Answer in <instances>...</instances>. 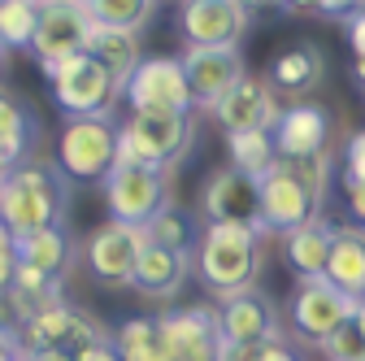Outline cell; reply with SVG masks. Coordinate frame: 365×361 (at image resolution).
<instances>
[{
	"label": "cell",
	"instance_id": "obj_1",
	"mask_svg": "<svg viewBox=\"0 0 365 361\" xmlns=\"http://www.w3.org/2000/svg\"><path fill=\"white\" fill-rule=\"evenodd\" d=\"M331 192V153L313 161H274L257 178L261 196V235H292L322 218Z\"/></svg>",
	"mask_w": 365,
	"mask_h": 361
},
{
	"label": "cell",
	"instance_id": "obj_2",
	"mask_svg": "<svg viewBox=\"0 0 365 361\" xmlns=\"http://www.w3.org/2000/svg\"><path fill=\"white\" fill-rule=\"evenodd\" d=\"M70 196L74 183L57 170V161L26 157L0 178V222L9 227L14 240L35 235L43 227H61L70 218Z\"/></svg>",
	"mask_w": 365,
	"mask_h": 361
},
{
	"label": "cell",
	"instance_id": "obj_3",
	"mask_svg": "<svg viewBox=\"0 0 365 361\" xmlns=\"http://www.w3.org/2000/svg\"><path fill=\"white\" fill-rule=\"evenodd\" d=\"M265 235L257 227H205L196 244V275L200 283L226 300L257 288L261 265H265Z\"/></svg>",
	"mask_w": 365,
	"mask_h": 361
},
{
	"label": "cell",
	"instance_id": "obj_4",
	"mask_svg": "<svg viewBox=\"0 0 365 361\" xmlns=\"http://www.w3.org/2000/svg\"><path fill=\"white\" fill-rule=\"evenodd\" d=\"M196 144L192 113H130L118 126V161L170 174Z\"/></svg>",
	"mask_w": 365,
	"mask_h": 361
},
{
	"label": "cell",
	"instance_id": "obj_5",
	"mask_svg": "<svg viewBox=\"0 0 365 361\" xmlns=\"http://www.w3.org/2000/svg\"><path fill=\"white\" fill-rule=\"evenodd\" d=\"M118 166L113 118H70L57 135V170L70 183H105Z\"/></svg>",
	"mask_w": 365,
	"mask_h": 361
},
{
	"label": "cell",
	"instance_id": "obj_6",
	"mask_svg": "<svg viewBox=\"0 0 365 361\" xmlns=\"http://www.w3.org/2000/svg\"><path fill=\"white\" fill-rule=\"evenodd\" d=\"M43 78H48L53 101L66 113V122L70 118H113V109L122 105V87L87 53H78V57H70L61 66H48Z\"/></svg>",
	"mask_w": 365,
	"mask_h": 361
},
{
	"label": "cell",
	"instance_id": "obj_7",
	"mask_svg": "<svg viewBox=\"0 0 365 361\" xmlns=\"http://www.w3.org/2000/svg\"><path fill=\"white\" fill-rule=\"evenodd\" d=\"M101 188H105L109 222H122V227H135V231H144L165 205H174L170 200V174L144 170V166H126V161H118L109 170V178Z\"/></svg>",
	"mask_w": 365,
	"mask_h": 361
},
{
	"label": "cell",
	"instance_id": "obj_8",
	"mask_svg": "<svg viewBox=\"0 0 365 361\" xmlns=\"http://www.w3.org/2000/svg\"><path fill=\"white\" fill-rule=\"evenodd\" d=\"M105 335H109L105 322L91 309H83L74 300H61V305L35 313L31 322L18 327V357H31V352H78L83 344L105 340Z\"/></svg>",
	"mask_w": 365,
	"mask_h": 361
},
{
	"label": "cell",
	"instance_id": "obj_9",
	"mask_svg": "<svg viewBox=\"0 0 365 361\" xmlns=\"http://www.w3.org/2000/svg\"><path fill=\"white\" fill-rule=\"evenodd\" d=\"M130 113H192V92L178 57H144L122 87Z\"/></svg>",
	"mask_w": 365,
	"mask_h": 361
},
{
	"label": "cell",
	"instance_id": "obj_10",
	"mask_svg": "<svg viewBox=\"0 0 365 361\" xmlns=\"http://www.w3.org/2000/svg\"><path fill=\"white\" fill-rule=\"evenodd\" d=\"M252 26V9L244 0H187L178 5V31L187 49H240Z\"/></svg>",
	"mask_w": 365,
	"mask_h": 361
},
{
	"label": "cell",
	"instance_id": "obj_11",
	"mask_svg": "<svg viewBox=\"0 0 365 361\" xmlns=\"http://www.w3.org/2000/svg\"><path fill=\"white\" fill-rule=\"evenodd\" d=\"M87 39H91V18L83 5L74 0H57V5H39V22L31 35V57L39 61V70L61 66L78 53H87Z\"/></svg>",
	"mask_w": 365,
	"mask_h": 361
},
{
	"label": "cell",
	"instance_id": "obj_12",
	"mask_svg": "<svg viewBox=\"0 0 365 361\" xmlns=\"http://www.w3.org/2000/svg\"><path fill=\"white\" fill-rule=\"evenodd\" d=\"M161 340L170 361H222V322H217V305H178L161 313Z\"/></svg>",
	"mask_w": 365,
	"mask_h": 361
},
{
	"label": "cell",
	"instance_id": "obj_13",
	"mask_svg": "<svg viewBox=\"0 0 365 361\" xmlns=\"http://www.w3.org/2000/svg\"><path fill=\"white\" fill-rule=\"evenodd\" d=\"M148 248L144 231L135 227H122V222H101L96 231L87 235L83 244V261H87V275L96 279L101 288H130V275H135V261Z\"/></svg>",
	"mask_w": 365,
	"mask_h": 361
},
{
	"label": "cell",
	"instance_id": "obj_14",
	"mask_svg": "<svg viewBox=\"0 0 365 361\" xmlns=\"http://www.w3.org/2000/svg\"><path fill=\"white\" fill-rule=\"evenodd\" d=\"M200 222L205 227H257L261 231V196H257V178L217 166L205 178L200 192Z\"/></svg>",
	"mask_w": 365,
	"mask_h": 361
},
{
	"label": "cell",
	"instance_id": "obj_15",
	"mask_svg": "<svg viewBox=\"0 0 365 361\" xmlns=\"http://www.w3.org/2000/svg\"><path fill=\"white\" fill-rule=\"evenodd\" d=\"M352 313H356V300H348L344 292H335L327 279H313V283H300L296 288V300H292V331L313 344V348H322L344 322H352Z\"/></svg>",
	"mask_w": 365,
	"mask_h": 361
},
{
	"label": "cell",
	"instance_id": "obj_16",
	"mask_svg": "<svg viewBox=\"0 0 365 361\" xmlns=\"http://www.w3.org/2000/svg\"><path fill=\"white\" fill-rule=\"evenodd\" d=\"M178 66H182V78H187L192 105H200V109H213L248 74L240 49H187L178 57Z\"/></svg>",
	"mask_w": 365,
	"mask_h": 361
},
{
	"label": "cell",
	"instance_id": "obj_17",
	"mask_svg": "<svg viewBox=\"0 0 365 361\" xmlns=\"http://www.w3.org/2000/svg\"><path fill=\"white\" fill-rule=\"evenodd\" d=\"M269 144H274V157L283 161H313L331 153V118L327 109L317 105H287L279 109V122L269 126Z\"/></svg>",
	"mask_w": 365,
	"mask_h": 361
},
{
	"label": "cell",
	"instance_id": "obj_18",
	"mask_svg": "<svg viewBox=\"0 0 365 361\" xmlns=\"http://www.w3.org/2000/svg\"><path fill=\"white\" fill-rule=\"evenodd\" d=\"M217 322L226 344H265V340H283V318L261 288H248L240 296H226L217 305Z\"/></svg>",
	"mask_w": 365,
	"mask_h": 361
},
{
	"label": "cell",
	"instance_id": "obj_19",
	"mask_svg": "<svg viewBox=\"0 0 365 361\" xmlns=\"http://www.w3.org/2000/svg\"><path fill=\"white\" fill-rule=\"evenodd\" d=\"M209 113L217 118V126L226 135H248V131H265L269 135V126L279 122V101H274V87L265 78L244 74Z\"/></svg>",
	"mask_w": 365,
	"mask_h": 361
},
{
	"label": "cell",
	"instance_id": "obj_20",
	"mask_svg": "<svg viewBox=\"0 0 365 361\" xmlns=\"http://www.w3.org/2000/svg\"><path fill=\"white\" fill-rule=\"evenodd\" d=\"M78 257H83V244L70 231V222H61V227H43V231L18 240V265L35 270V275H43V279H61L66 283V275L78 265Z\"/></svg>",
	"mask_w": 365,
	"mask_h": 361
},
{
	"label": "cell",
	"instance_id": "obj_21",
	"mask_svg": "<svg viewBox=\"0 0 365 361\" xmlns=\"http://www.w3.org/2000/svg\"><path fill=\"white\" fill-rule=\"evenodd\" d=\"M39 131L43 126H39V113L31 109V101L0 83V174L22 166L26 157H35Z\"/></svg>",
	"mask_w": 365,
	"mask_h": 361
},
{
	"label": "cell",
	"instance_id": "obj_22",
	"mask_svg": "<svg viewBox=\"0 0 365 361\" xmlns=\"http://www.w3.org/2000/svg\"><path fill=\"white\" fill-rule=\"evenodd\" d=\"M192 279V257H178V253H165V248H144L140 261H135V275H130V288L148 296V300H174Z\"/></svg>",
	"mask_w": 365,
	"mask_h": 361
},
{
	"label": "cell",
	"instance_id": "obj_23",
	"mask_svg": "<svg viewBox=\"0 0 365 361\" xmlns=\"http://www.w3.org/2000/svg\"><path fill=\"white\" fill-rule=\"evenodd\" d=\"M331 244H335V222L331 218H317L309 227L283 235V257H287V270L300 279V283H313L327 275V261H331Z\"/></svg>",
	"mask_w": 365,
	"mask_h": 361
},
{
	"label": "cell",
	"instance_id": "obj_24",
	"mask_svg": "<svg viewBox=\"0 0 365 361\" xmlns=\"http://www.w3.org/2000/svg\"><path fill=\"white\" fill-rule=\"evenodd\" d=\"M327 78V53L317 44H287V49L269 61V87H283L292 96H309L313 87Z\"/></svg>",
	"mask_w": 365,
	"mask_h": 361
},
{
	"label": "cell",
	"instance_id": "obj_25",
	"mask_svg": "<svg viewBox=\"0 0 365 361\" xmlns=\"http://www.w3.org/2000/svg\"><path fill=\"white\" fill-rule=\"evenodd\" d=\"M322 279L348 300H365V231L361 227H335V244H331V261Z\"/></svg>",
	"mask_w": 365,
	"mask_h": 361
},
{
	"label": "cell",
	"instance_id": "obj_26",
	"mask_svg": "<svg viewBox=\"0 0 365 361\" xmlns=\"http://www.w3.org/2000/svg\"><path fill=\"white\" fill-rule=\"evenodd\" d=\"M87 57L96 61L118 87H126V78L135 74V66L144 61V39L140 35H122V31H105V26H91Z\"/></svg>",
	"mask_w": 365,
	"mask_h": 361
},
{
	"label": "cell",
	"instance_id": "obj_27",
	"mask_svg": "<svg viewBox=\"0 0 365 361\" xmlns=\"http://www.w3.org/2000/svg\"><path fill=\"white\" fill-rule=\"evenodd\" d=\"M200 231H205V222H200L192 209L165 205V209L148 222V227H144V240H148L153 248H165V253H178V257H196Z\"/></svg>",
	"mask_w": 365,
	"mask_h": 361
},
{
	"label": "cell",
	"instance_id": "obj_28",
	"mask_svg": "<svg viewBox=\"0 0 365 361\" xmlns=\"http://www.w3.org/2000/svg\"><path fill=\"white\" fill-rule=\"evenodd\" d=\"M5 300H9V309H14V322L22 327V322L35 318V313L61 305V300H66V283H61V279H43V275H35V270H22V265H18L14 288H9Z\"/></svg>",
	"mask_w": 365,
	"mask_h": 361
},
{
	"label": "cell",
	"instance_id": "obj_29",
	"mask_svg": "<svg viewBox=\"0 0 365 361\" xmlns=\"http://www.w3.org/2000/svg\"><path fill=\"white\" fill-rule=\"evenodd\" d=\"M87 18L91 26H105V31H122V35H140L157 22V0H87Z\"/></svg>",
	"mask_w": 365,
	"mask_h": 361
},
{
	"label": "cell",
	"instance_id": "obj_30",
	"mask_svg": "<svg viewBox=\"0 0 365 361\" xmlns=\"http://www.w3.org/2000/svg\"><path fill=\"white\" fill-rule=\"evenodd\" d=\"M113 348H118L122 361H170L157 318H130V322H122V331L113 335Z\"/></svg>",
	"mask_w": 365,
	"mask_h": 361
},
{
	"label": "cell",
	"instance_id": "obj_31",
	"mask_svg": "<svg viewBox=\"0 0 365 361\" xmlns=\"http://www.w3.org/2000/svg\"><path fill=\"white\" fill-rule=\"evenodd\" d=\"M226 157H231V170L248 174V178H261L274 161V144L265 131H248V135H226Z\"/></svg>",
	"mask_w": 365,
	"mask_h": 361
},
{
	"label": "cell",
	"instance_id": "obj_32",
	"mask_svg": "<svg viewBox=\"0 0 365 361\" xmlns=\"http://www.w3.org/2000/svg\"><path fill=\"white\" fill-rule=\"evenodd\" d=\"M35 22H39V5H35V0H0V49H5V53L31 49Z\"/></svg>",
	"mask_w": 365,
	"mask_h": 361
},
{
	"label": "cell",
	"instance_id": "obj_33",
	"mask_svg": "<svg viewBox=\"0 0 365 361\" xmlns=\"http://www.w3.org/2000/svg\"><path fill=\"white\" fill-rule=\"evenodd\" d=\"M322 352H327L331 361H365V335H361L352 322H344V327L322 344Z\"/></svg>",
	"mask_w": 365,
	"mask_h": 361
},
{
	"label": "cell",
	"instance_id": "obj_34",
	"mask_svg": "<svg viewBox=\"0 0 365 361\" xmlns=\"http://www.w3.org/2000/svg\"><path fill=\"white\" fill-rule=\"evenodd\" d=\"M339 178L365 183V131H352L344 144V161H339Z\"/></svg>",
	"mask_w": 365,
	"mask_h": 361
},
{
	"label": "cell",
	"instance_id": "obj_35",
	"mask_svg": "<svg viewBox=\"0 0 365 361\" xmlns=\"http://www.w3.org/2000/svg\"><path fill=\"white\" fill-rule=\"evenodd\" d=\"M344 31H348V44H352L356 61H365V5H352V14L344 18Z\"/></svg>",
	"mask_w": 365,
	"mask_h": 361
},
{
	"label": "cell",
	"instance_id": "obj_36",
	"mask_svg": "<svg viewBox=\"0 0 365 361\" xmlns=\"http://www.w3.org/2000/svg\"><path fill=\"white\" fill-rule=\"evenodd\" d=\"M339 188H344V200H348V213L356 218L352 227L365 231V183H352V178H339Z\"/></svg>",
	"mask_w": 365,
	"mask_h": 361
},
{
	"label": "cell",
	"instance_id": "obj_37",
	"mask_svg": "<svg viewBox=\"0 0 365 361\" xmlns=\"http://www.w3.org/2000/svg\"><path fill=\"white\" fill-rule=\"evenodd\" d=\"M74 361H122L118 357V348H113V335H105V340H91V344H83L78 352H70Z\"/></svg>",
	"mask_w": 365,
	"mask_h": 361
},
{
	"label": "cell",
	"instance_id": "obj_38",
	"mask_svg": "<svg viewBox=\"0 0 365 361\" xmlns=\"http://www.w3.org/2000/svg\"><path fill=\"white\" fill-rule=\"evenodd\" d=\"M261 361H304V357L287 340H269V344H261Z\"/></svg>",
	"mask_w": 365,
	"mask_h": 361
},
{
	"label": "cell",
	"instance_id": "obj_39",
	"mask_svg": "<svg viewBox=\"0 0 365 361\" xmlns=\"http://www.w3.org/2000/svg\"><path fill=\"white\" fill-rule=\"evenodd\" d=\"M222 361H261V344H226L222 348Z\"/></svg>",
	"mask_w": 365,
	"mask_h": 361
},
{
	"label": "cell",
	"instance_id": "obj_40",
	"mask_svg": "<svg viewBox=\"0 0 365 361\" xmlns=\"http://www.w3.org/2000/svg\"><path fill=\"white\" fill-rule=\"evenodd\" d=\"M0 265H18V240L9 235L5 222H0Z\"/></svg>",
	"mask_w": 365,
	"mask_h": 361
},
{
	"label": "cell",
	"instance_id": "obj_41",
	"mask_svg": "<svg viewBox=\"0 0 365 361\" xmlns=\"http://www.w3.org/2000/svg\"><path fill=\"white\" fill-rule=\"evenodd\" d=\"M0 361H18V331L0 327Z\"/></svg>",
	"mask_w": 365,
	"mask_h": 361
},
{
	"label": "cell",
	"instance_id": "obj_42",
	"mask_svg": "<svg viewBox=\"0 0 365 361\" xmlns=\"http://www.w3.org/2000/svg\"><path fill=\"white\" fill-rule=\"evenodd\" d=\"M14 275H18V265H0V296H9V288H14Z\"/></svg>",
	"mask_w": 365,
	"mask_h": 361
},
{
	"label": "cell",
	"instance_id": "obj_43",
	"mask_svg": "<svg viewBox=\"0 0 365 361\" xmlns=\"http://www.w3.org/2000/svg\"><path fill=\"white\" fill-rule=\"evenodd\" d=\"M18 361H74L70 352H31V357H18Z\"/></svg>",
	"mask_w": 365,
	"mask_h": 361
},
{
	"label": "cell",
	"instance_id": "obj_44",
	"mask_svg": "<svg viewBox=\"0 0 365 361\" xmlns=\"http://www.w3.org/2000/svg\"><path fill=\"white\" fill-rule=\"evenodd\" d=\"M352 327L365 335V300H356V313H352Z\"/></svg>",
	"mask_w": 365,
	"mask_h": 361
},
{
	"label": "cell",
	"instance_id": "obj_45",
	"mask_svg": "<svg viewBox=\"0 0 365 361\" xmlns=\"http://www.w3.org/2000/svg\"><path fill=\"white\" fill-rule=\"evenodd\" d=\"M352 78H356V87L365 92V61H356V66H352Z\"/></svg>",
	"mask_w": 365,
	"mask_h": 361
},
{
	"label": "cell",
	"instance_id": "obj_46",
	"mask_svg": "<svg viewBox=\"0 0 365 361\" xmlns=\"http://www.w3.org/2000/svg\"><path fill=\"white\" fill-rule=\"evenodd\" d=\"M5 61H9V53H5V49H0V74H5Z\"/></svg>",
	"mask_w": 365,
	"mask_h": 361
},
{
	"label": "cell",
	"instance_id": "obj_47",
	"mask_svg": "<svg viewBox=\"0 0 365 361\" xmlns=\"http://www.w3.org/2000/svg\"><path fill=\"white\" fill-rule=\"evenodd\" d=\"M0 178H5V174H0Z\"/></svg>",
	"mask_w": 365,
	"mask_h": 361
}]
</instances>
